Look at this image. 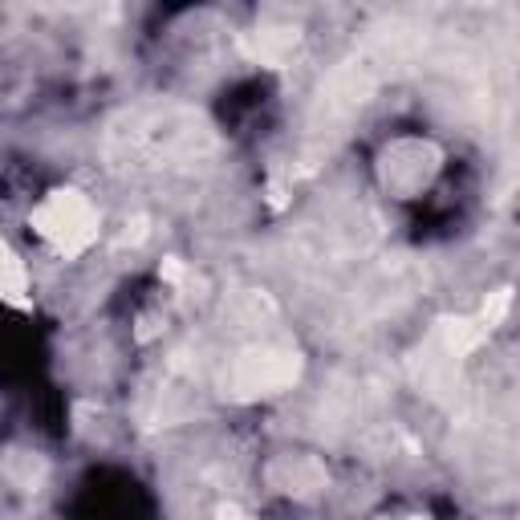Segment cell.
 I'll list each match as a JSON object with an SVG mask.
<instances>
[{
	"mask_svg": "<svg viewBox=\"0 0 520 520\" xmlns=\"http://www.w3.org/2000/svg\"><path fill=\"white\" fill-rule=\"evenodd\" d=\"M33 228L61 256H78L98 240V208L82 191H53L49 200L33 212Z\"/></svg>",
	"mask_w": 520,
	"mask_h": 520,
	"instance_id": "1",
	"label": "cell"
},
{
	"mask_svg": "<svg viewBox=\"0 0 520 520\" xmlns=\"http://www.w3.org/2000/svg\"><path fill=\"white\" fill-rule=\"evenodd\" d=\"M293 374H297V362L285 358V354H252V358L240 362L236 386H240V390H277V386H285Z\"/></svg>",
	"mask_w": 520,
	"mask_h": 520,
	"instance_id": "2",
	"label": "cell"
},
{
	"mask_svg": "<svg viewBox=\"0 0 520 520\" xmlns=\"http://www.w3.org/2000/svg\"><path fill=\"white\" fill-rule=\"evenodd\" d=\"M0 301H9L17 309L29 305V277H25V265L17 260V252L0 240Z\"/></svg>",
	"mask_w": 520,
	"mask_h": 520,
	"instance_id": "3",
	"label": "cell"
},
{
	"mask_svg": "<svg viewBox=\"0 0 520 520\" xmlns=\"http://www.w3.org/2000/svg\"><path fill=\"white\" fill-rule=\"evenodd\" d=\"M508 305H512L508 293H492V297H488V305H484V313H480V325H484V330H492V325L508 313Z\"/></svg>",
	"mask_w": 520,
	"mask_h": 520,
	"instance_id": "4",
	"label": "cell"
},
{
	"mask_svg": "<svg viewBox=\"0 0 520 520\" xmlns=\"http://www.w3.org/2000/svg\"><path fill=\"white\" fill-rule=\"evenodd\" d=\"M220 520H248V516H244L236 504H224V508H220Z\"/></svg>",
	"mask_w": 520,
	"mask_h": 520,
	"instance_id": "5",
	"label": "cell"
}]
</instances>
